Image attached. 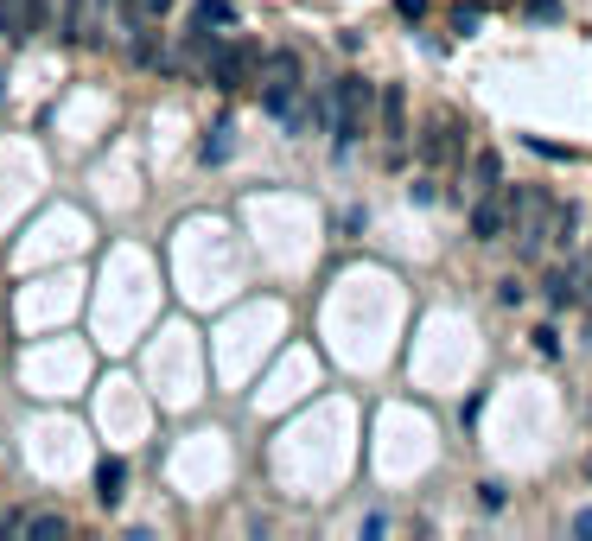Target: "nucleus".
<instances>
[{
  "label": "nucleus",
  "instance_id": "nucleus-1",
  "mask_svg": "<svg viewBox=\"0 0 592 541\" xmlns=\"http://www.w3.org/2000/svg\"><path fill=\"white\" fill-rule=\"evenodd\" d=\"M261 77V109H268L274 121H287V128H306V102H300V58L293 51H268V58L255 64Z\"/></svg>",
  "mask_w": 592,
  "mask_h": 541
},
{
  "label": "nucleus",
  "instance_id": "nucleus-2",
  "mask_svg": "<svg viewBox=\"0 0 592 541\" xmlns=\"http://www.w3.org/2000/svg\"><path fill=\"white\" fill-rule=\"evenodd\" d=\"M370 109H376V90H370L363 77H338L332 90H325V128H332L338 153L357 147V134H363V121H370Z\"/></svg>",
  "mask_w": 592,
  "mask_h": 541
},
{
  "label": "nucleus",
  "instance_id": "nucleus-3",
  "mask_svg": "<svg viewBox=\"0 0 592 541\" xmlns=\"http://www.w3.org/2000/svg\"><path fill=\"white\" fill-rule=\"evenodd\" d=\"M554 211H561V204H554L542 185H516L510 191V236H516V249L529 261L542 255V242L554 236Z\"/></svg>",
  "mask_w": 592,
  "mask_h": 541
},
{
  "label": "nucleus",
  "instance_id": "nucleus-4",
  "mask_svg": "<svg viewBox=\"0 0 592 541\" xmlns=\"http://www.w3.org/2000/svg\"><path fill=\"white\" fill-rule=\"evenodd\" d=\"M472 236L478 242H497V236H510V191H478V204H472Z\"/></svg>",
  "mask_w": 592,
  "mask_h": 541
},
{
  "label": "nucleus",
  "instance_id": "nucleus-5",
  "mask_svg": "<svg viewBox=\"0 0 592 541\" xmlns=\"http://www.w3.org/2000/svg\"><path fill=\"white\" fill-rule=\"evenodd\" d=\"M421 160L427 166H459V121L452 115H433L421 128Z\"/></svg>",
  "mask_w": 592,
  "mask_h": 541
},
{
  "label": "nucleus",
  "instance_id": "nucleus-6",
  "mask_svg": "<svg viewBox=\"0 0 592 541\" xmlns=\"http://www.w3.org/2000/svg\"><path fill=\"white\" fill-rule=\"evenodd\" d=\"M586 281H592V261H561V268L542 281V293H548V306H573L586 293Z\"/></svg>",
  "mask_w": 592,
  "mask_h": 541
},
{
  "label": "nucleus",
  "instance_id": "nucleus-7",
  "mask_svg": "<svg viewBox=\"0 0 592 541\" xmlns=\"http://www.w3.org/2000/svg\"><path fill=\"white\" fill-rule=\"evenodd\" d=\"M45 26V0H0V39H32Z\"/></svg>",
  "mask_w": 592,
  "mask_h": 541
},
{
  "label": "nucleus",
  "instance_id": "nucleus-8",
  "mask_svg": "<svg viewBox=\"0 0 592 541\" xmlns=\"http://www.w3.org/2000/svg\"><path fill=\"white\" fill-rule=\"evenodd\" d=\"M376 115H382V134H389V147H402V134H408V96H402V83H389V90L376 96Z\"/></svg>",
  "mask_w": 592,
  "mask_h": 541
},
{
  "label": "nucleus",
  "instance_id": "nucleus-9",
  "mask_svg": "<svg viewBox=\"0 0 592 541\" xmlns=\"http://www.w3.org/2000/svg\"><path fill=\"white\" fill-rule=\"evenodd\" d=\"M121 484H128V465H121V459H102V465H96V503H102V510H115V503L128 497Z\"/></svg>",
  "mask_w": 592,
  "mask_h": 541
},
{
  "label": "nucleus",
  "instance_id": "nucleus-10",
  "mask_svg": "<svg viewBox=\"0 0 592 541\" xmlns=\"http://www.w3.org/2000/svg\"><path fill=\"white\" fill-rule=\"evenodd\" d=\"M211 26H236L230 0H198V7H191V32H211Z\"/></svg>",
  "mask_w": 592,
  "mask_h": 541
},
{
  "label": "nucleus",
  "instance_id": "nucleus-11",
  "mask_svg": "<svg viewBox=\"0 0 592 541\" xmlns=\"http://www.w3.org/2000/svg\"><path fill=\"white\" fill-rule=\"evenodd\" d=\"M554 249H573V242H580V204H561V211H554Z\"/></svg>",
  "mask_w": 592,
  "mask_h": 541
},
{
  "label": "nucleus",
  "instance_id": "nucleus-12",
  "mask_svg": "<svg viewBox=\"0 0 592 541\" xmlns=\"http://www.w3.org/2000/svg\"><path fill=\"white\" fill-rule=\"evenodd\" d=\"M20 535H32V541H64L71 529H64V516H51V510H39V516H26L20 522Z\"/></svg>",
  "mask_w": 592,
  "mask_h": 541
},
{
  "label": "nucleus",
  "instance_id": "nucleus-13",
  "mask_svg": "<svg viewBox=\"0 0 592 541\" xmlns=\"http://www.w3.org/2000/svg\"><path fill=\"white\" fill-rule=\"evenodd\" d=\"M497 179H503V160H497V153H491V147L472 153V185H478V191H491Z\"/></svg>",
  "mask_w": 592,
  "mask_h": 541
},
{
  "label": "nucleus",
  "instance_id": "nucleus-14",
  "mask_svg": "<svg viewBox=\"0 0 592 541\" xmlns=\"http://www.w3.org/2000/svg\"><path fill=\"white\" fill-rule=\"evenodd\" d=\"M529 344H535L542 357H561V331H554V325H535V331H529Z\"/></svg>",
  "mask_w": 592,
  "mask_h": 541
},
{
  "label": "nucleus",
  "instance_id": "nucleus-15",
  "mask_svg": "<svg viewBox=\"0 0 592 541\" xmlns=\"http://www.w3.org/2000/svg\"><path fill=\"white\" fill-rule=\"evenodd\" d=\"M503 503H510V491H503L497 478H484L478 484V510H503Z\"/></svg>",
  "mask_w": 592,
  "mask_h": 541
},
{
  "label": "nucleus",
  "instance_id": "nucleus-16",
  "mask_svg": "<svg viewBox=\"0 0 592 541\" xmlns=\"http://www.w3.org/2000/svg\"><path fill=\"white\" fill-rule=\"evenodd\" d=\"M64 39H90L83 32V0H64Z\"/></svg>",
  "mask_w": 592,
  "mask_h": 541
},
{
  "label": "nucleus",
  "instance_id": "nucleus-17",
  "mask_svg": "<svg viewBox=\"0 0 592 541\" xmlns=\"http://www.w3.org/2000/svg\"><path fill=\"white\" fill-rule=\"evenodd\" d=\"M223 153H230V121H217L211 141H204V160H223Z\"/></svg>",
  "mask_w": 592,
  "mask_h": 541
},
{
  "label": "nucleus",
  "instance_id": "nucleus-18",
  "mask_svg": "<svg viewBox=\"0 0 592 541\" xmlns=\"http://www.w3.org/2000/svg\"><path fill=\"white\" fill-rule=\"evenodd\" d=\"M478 26H484L478 7H452V32H478Z\"/></svg>",
  "mask_w": 592,
  "mask_h": 541
},
{
  "label": "nucleus",
  "instance_id": "nucleus-19",
  "mask_svg": "<svg viewBox=\"0 0 592 541\" xmlns=\"http://www.w3.org/2000/svg\"><path fill=\"white\" fill-rule=\"evenodd\" d=\"M529 20H561V0H529Z\"/></svg>",
  "mask_w": 592,
  "mask_h": 541
},
{
  "label": "nucleus",
  "instance_id": "nucleus-20",
  "mask_svg": "<svg viewBox=\"0 0 592 541\" xmlns=\"http://www.w3.org/2000/svg\"><path fill=\"white\" fill-rule=\"evenodd\" d=\"M427 7H433V0H395V13H402V20H427Z\"/></svg>",
  "mask_w": 592,
  "mask_h": 541
},
{
  "label": "nucleus",
  "instance_id": "nucleus-21",
  "mask_svg": "<svg viewBox=\"0 0 592 541\" xmlns=\"http://www.w3.org/2000/svg\"><path fill=\"white\" fill-rule=\"evenodd\" d=\"M573 535H580V541H592V510H573Z\"/></svg>",
  "mask_w": 592,
  "mask_h": 541
},
{
  "label": "nucleus",
  "instance_id": "nucleus-22",
  "mask_svg": "<svg viewBox=\"0 0 592 541\" xmlns=\"http://www.w3.org/2000/svg\"><path fill=\"white\" fill-rule=\"evenodd\" d=\"M141 7H147V13H166V7H172V0H141Z\"/></svg>",
  "mask_w": 592,
  "mask_h": 541
},
{
  "label": "nucleus",
  "instance_id": "nucleus-23",
  "mask_svg": "<svg viewBox=\"0 0 592 541\" xmlns=\"http://www.w3.org/2000/svg\"><path fill=\"white\" fill-rule=\"evenodd\" d=\"M0 535H7V516H0Z\"/></svg>",
  "mask_w": 592,
  "mask_h": 541
},
{
  "label": "nucleus",
  "instance_id": "nucleus-24",
  "mask_svg": "<svg viewBox=\"0 0 592 541\" xmlns=\"http://www.w3.org/2000/svg\"><path fill=\"white\" fill-rule=\"evenodd\" d=\"M586 319H592V312H586Z\"/></svg>",
  "mask_w": 592,
  "mask_h": 541
}]
</instances>
